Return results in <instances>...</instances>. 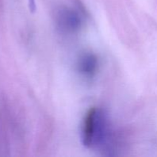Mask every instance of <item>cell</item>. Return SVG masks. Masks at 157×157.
Masks as SVG:
<instances>
[{
    "mask_svg": "<svg viewBox=\"0 0 157 157\" xmlns=\"http://www.w3.org/2000/svg\"><path fill=\"white\" fill-rule=\"evenodd\" d=\"M98 113L95 107H92L86 113L83 125V141L86 147H90L96 137L98 130Z\"/></svg>",
    "mask_w": 157,
    "mask_h": 157,
    "instance_id": "cell-1",
    "label": "cell"
},
{
    "mask_svg": "<svg viewBox=\"0 0 157 157\" xmlns=\"http://www.w3.org/2000/svg\"><path fill=\"white\" fill-rule=\"evenodd\" d=\"M57 21L60 27L67 32H74L81 27V18L78 14L67 8L61 9L58 12Z\"/></svg>",
    "mask_w": 157,
    "mask_h": 157,
    "instance_id": "cell-2",
    "label": "cell"
},
{
    "mask_svg": "<svg viewBox=\"0 0 157 157\" xmlns=\"http://www.w3.org/2000/svg\"><path fill=\"white\" fill-rule=\"evenodd\" d=\"M98 67V60L96 55L85 53L78 60V70L87 77H92L96 74Z\"/></svg>",
    "mask_w": 157,
    "mask_h": 157,
    "instance_id": "cell-3",
    "label": "cell"
}]
</instances>
